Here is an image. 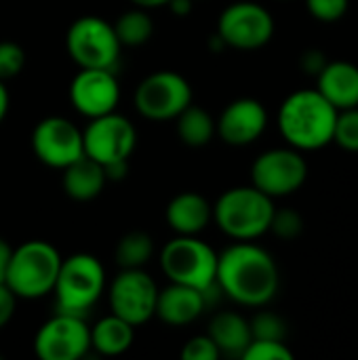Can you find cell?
<instances>
[{
	"label": "cell",
	"mask_w": 358,
	"mask_h": 360,
	"mask_svg": "<svg viewBox=\"0 0 358 360\" xmlns=\"http://www.w3.org/2000/svg\"><path fill=\"white\" fill-rule=\"evenodd\" d=\"M268 127V112L264 103L251 97L234 99L224 108L219 118L215 120V133L228 146H249L262 137Z\"/></svg>",
	"instance_id": "2e32d148"
},
{
	"label": "cell",
	"mask_w": 358,
	"mask_h": 360,
	"mask_svg": "<svg viewBox=\"0 0 358 360\" xmlns=\"http://www.w3.org/2000/svg\"><path fill=\"white\" fill-rule=\"evenodd\" d=\"M317 89L338 108L348 110L358 105V65L350 61H327L317 76Z\"/></svg>",
	"instance_id": "d6986e66"
},
{
	"label": "cell",
	"mask_w": 358,
	"mask_h": 360,
	"mask_svg": "<svg viewBox=\"0 0 358 360\" xmlns=\"http://www.w3.org/2000/svg\"><path fill=\"white\" fill-rule=\"evenodd\" d=\"M133 338H135V327L122 321L120 316L110 314L91 329V348H95L99 354L116 356V354H124L131 348Z\"/></svg>",
	"instance_id": "7402d4cb"
},
{
	"label": "cell",
	"mask_w": 358,
	"mask_h": 360,
	"mask_svg": "<svg viewBox=\"0 0 358 360\" xmlns=\"http://www.w3.org/2000/svg\"><path fill=\"white\" fill-rule=\"evenodd\" d=\"M154 255V240L150 234L135 230L127 232L114 251V259L122 270H133V268H143Z\"/></svg>",
	"instance_id": "d4e9b609"
},
{
	"label": "cell",
	"mask_w": 358,
	"mask_h": 360,
	"mask_svg": "<svg viewBox=\"0 0 358 360\" xmlns=\"http://www.w3.org/2000/svg\"><path fill=\"white\" fill-rule=\"evenodd\" d=\"M268 232L283 240H295L304 232V217L295 209H274Z\"/></svg>",
	"instance_id": "83f0119b"
},
{
	"label": "cell",
	"mask_w": 358,
	"mask_h": 360,
	"mask_svg": "<svg viewBox=\"0 0 358 360\" xmlns=\"http://www.w3.org/2000/svg\"><path fill=\"white\" fill-rule=\"evenodd\" d=\"M106 287V270L101 262L89 253H76L61 259V268L53 287L57 312L82 316L95 306Z\"/></svg>",
	"instance_id": "5b68a950"
},
{
	"label": "cell",
	"mask_w": 358,
	"mask_h": 360,
	"mask_svg": "<svg viewBox=\"0 0 358 360\" xmlns=\"http://www.w3.org/2000/svg\"><path fill=\"white\" fill-rule=\"evenodd\" d=\"M72 105L87 118H97L116 110L120 99V86L114 70L80 68L70 84Z\"/></svg>",
	"instance_id": "9a60e30c"
},
{
	"label": "cell",
	"mask_w": 358,
	"mask_h": 360,
	"mask_svg": "<svg viewBox=\"0 0 358 360\" xmlns=\"http://www.w3.org/2000/svg\"><path fill=\"white\" fill-rule=\"evenodd\" d=\"M333 141L342 150L358 152V105L357 108H348V110H340Z\"/></svg>",
	"instance_id": "4316f807"
},
{
	"label": "cell",
	"mask_w": 358,
	"mask_h": 360,
	"mask_svg": "<svg viewBox=\"0 0 358 360\" xmlns=\"http://www.w3.org/2000/svg\"><path fill=\"white\" fill-rule=\"evenodd\" d=\"M338 114L340 110L319 89H300L283 101L279 131L300 152L321 150L333 141Z\"/></svg>",
	"instance_id": "7a4b0ae2"
},
{
	"label": "cell",
	"mask_w": 358,
	"mask_h": 360,
	"mask_svg": "<svg viewBox=\"0 0 358 360\" xmlns=\"http://www.w3.org/2000/svg\"><path fill=\"white\" fill-rule=\"evenodd\" d=\"M274 198L255 186L226 190L213 205V219L219 230L234 240H255L270 230Z\"/></svg>",
	"instance_id": "3957f363"
},
{
	"label": "cell",
	"mask_w": 358,
	"mask_h": 360,
	"mask_svg": "<svg viewBox=\"0 0 358 360\" xmlns=\"http://www.w3.org/2000/svg\"><path fill=\"white\" fill-rule=\"evenodd\" d=\"M101 167H103V173H106L108 181L124 179L127 173H129V162L127 160H114V162H108V165H101Z\"/></svg>",
	"instance_id": "e575fe53"
},
{
	"label": "cell",
	"mask_w": 358,
	"mask_h": 360,
	"mask_svg": "<svg viewBox=\"0 0 358 360\" xmlns=\"http://www.w3.org/2000/svg\"><path fill=\"white\" fill-rule=\"evenodd\" d=\"M11 253H13V249L8 247V243H6L4 238H0V283H4V276H6V266H8Z\"/></svg>",
	"instance_id": "d590c367"
},
{
	"label": "cell",
	"mask_w": 358,
	"mask_h": 360,
	"mask_svg": "<svg viewBox=\"0 0 358 360\" xmlns=\"http://www.w3.org/2000/svg\"><path fill=\"white\" fill-rule=\"evenodd\" d=\"M207 310L203 291L186 285L171 283L167 289L158 291L156 297V316L173 327H184L194 323Z\"/></svg>",
	"instance_id": "e0dca14e"
},
{
	"label": "cell",
	"mask_w": 358,
	"mask_h": 360,
	"mask_svg": "<svg viewBox=\"0 0 358 360\" xmlns=\"http://www.w3.org/2000/svg\"><path fill=\"white\" fill-rule=\"evenodd\" d=\"M135 6H141V8H156V6H165L169 4V0H131Z\"/></svg>",
	"instance_id": "f35d334b"
},
{
	"label": "cell",
	"mask_w": 358,
	"mask_h": 360,
	"mask_svg": "<svg viewBox=\"0 0 358 360\" xmlns=\"http://www.w3.org/2000/svg\"><path fill=\"white\" fill-rule=\"evenodd\" d=\"M274 34V19L270 11L257 2L241 0L224 8L217 19V36L226 46L241 51H255L266 46Z\"/></svg>",
	"instance_id": "9c48e42d"
},
{
	"label": "cell",
	"mask_w": 358,
	"mask_h": 360,
	"mask_svg": "<svg viewBox=\"0 0 358 360\" xmlns=\"http://www.w3.org/2000/svg\"><path fill=\"white\" fill-rule=\"evenodd\" d=\"M249 327H251V338L253 340H276V342H285V338H287V325L274 312H257L249 321Z\"/></svg>",
	"instance_id": "484cf974"
},
{
	"label": "cell",
	"mask_w": 358,
	"mask_h": 360,
	"mask_svg": "<svg viewBox=\"0 0 358 360\" xmlns=\"http://www.w3.org/2000/svg\"><path fill=\"white\" fill-rule=\"evenodd\" d=\"M112 27H114V34H116L120 46H141L154 34L152 17L141 6H135V8L122 13L112 23Z\"/></svg>",
	"instance_id": "cb8c5ba5"
},
{
	"label": "cell",
	"mask_w": 358,
	"mask_h": 360,
	"mask_svg": "<svg viewBox=\"0 0 358 360\" xmlns=\"http://www.w3.org/2000/svg\"><path fill=\"white\" fill-rule=\"evenodd\" d=\"M245 360H293V352L285 342L276 340H251L243 352Z\"/></svg>",
	"instance_id": "f1b7e54d"
},
{
	"label": "cell",
	"mask_w": 358,
	"mask_h": 360,
	"mask_svg": "<svg viewBox=\"0 0 358 360\" xmlns=\"http://www.w3.org/2000/svg\"><path fill=\"white\" fill-rule=\"evenodd\" d=\"M175 118H177V135L181 143H186L188 148H203L215 135V120L200 105L190 103Z\"/></svg>",
	"instance_id": "603a6c76"
},
{
	"label": "cell",
	"mask_w": 358,
	"mask_h": 360,
	"mask_svg": "<svg viewBox=\"0 0 358 360\" xmlns=\"http://www.w3.org/2000/svg\"><path fill=\"white\" fill-rule=\"evenodd\" d=\"M215 283L232 302L262 308L276 297L281 274L274 257L266 249L251 240H238L217 255Z\"/></svg>",
	"instance_id": "6da1fadb"
},
{
	"label": "cell",
	"mask_w": 358,
	"mask_h": 360,
	"mask_svg": "<svg viewBox=\"0 0 358 360\" xmlns=\"http://www.w3.org/2000/svg\"><path fill=\"white\" fill-rule=\"evenodd\" d=\"M190 103V82L171 70L150 74L135 91V108L148 120H171Z\"/></svg>",
	"instance_id": "30bf717a"
},
{
	"label": "cell",
	"mask_w": 358,
	"mask_h": 360,
	"mask_svg": "<svg viewBox=\"0 0 358 360\" xmlns=\"http://www.w3.org/2000/svg\"><path fill=\"white\" fill-rule=\"evenodd\" d=\"M61 268L59 251L44 240H27L13 249L4 285L19 300H36L53 291Z\"/></svg>",
	"instance_id": "277c9868"
},
{
	"label": "cell",
	"mask_w": 358,
	"mask_h": 360,
	"mask_svg": "<svg viewBox=\"0 0 358 360\" xmlns=\"http://www.w3.org/2000/svg\"><path fill=\"white\" fill-rule=\"evenodd\" d=\"M219 350V356L243 359V352L251 344L249 321L236 312H219L213 316L207 333Z\"/></svg>",
	"instance_id": "44dd1931"
},
{
	"label": "cell",
	"mask_w": 358,
	"mask_h": 360,
	"mask_svg": "<svg viewBox=\"0 0 358 360\" xmlns=\"http://www.w3.org/2000/svg\"><path fill=\"white\" fill-rule=\"evenodd\" d=\"M25 63L23 49L13 40H0V80L15 78Z\"/></svg>",
	"instance_id": "f546056e"
},
{
	"label": "cell",
	"mask_w": 358,
	"mask_h": 360,
	"mask_svg": "<svg viewBox=\"0 0 358 360\" xmlns=\"http://www.w3.org/2000/svg\"><path fill=\"white\" fill-rule=\"evenodd\" d=\"M6 112H8V91H6L4 82L0 80V122L4 120Z\"/></svg>",
	"instance_id": "74e56055"
},
{
	"label": "cell",
	"mask_w": 358,
	"mask_h": 360,
	"mask_svg": "<svg viewBox=\"0 0 358 360\" xmlns=\"http://www.w3.org/2000/svg\"><path fill=\"white\" fill-rule=\"evenodd\" d=\"M169 6L175 15L184 17L192 11V0H169Z\"/></svg>",
	"instance_id": "8d00e7d4"
},
{
	"label": "cell",
	"mask_w": 358,
	"mask_h": 360,
	"mask_svg": "<svg viewBox=\"0 0 358 360\" xmlns=\"http://www.w3.org/2000/svg\"><path fill=\"white\" fill-rule=\"evenodd\" d=\"M169 228L179 236H198L213 219L211 202L198 192H181L167 205Z\"/></svg>",
	"instance_id": "ac0fdd59"
},
{
	"label": "cell",
	"mask_w": 358,
	"mask_h": 360,
	"mask_svg": "<svg viewBox=\"0 0 358 360\" xmlns=\"http://www.w3.org/2000/svg\"><path fill=\"white\" fill-rule=\"evenodd\" d=\"M84 154L99 165L114 160H129L137 143V131L133 122L116 112L91 118L82 131Z\"/></svg>",
	"instance_id": "8fae6325"
},
{
	"label": "cell",
	"mask_w": 358,
	"mask_h": 360,
	"mask_svg": "<svg viewBox=\"0 0 358 360\" xmlns=\"http://www.w3.org/2000/svg\"><path fill=\"white\" fill-rule=\"evenodd\" d=\"M348 4L350 0H306L308 13L325 23L340 21L348 13Z\"/></svg>",
	"instance_id": "4dcf8cb0"
},
{
	"label": "cell",
	"mask_w": 358,
	"mask_h": 360,
	"mask_svg": "<svg viewBox=\"0 0 358 360\" xmlns=\"http://www.w3.org/2000/svg\"><path fill=\"white\" fill-rule=\"evenodd\" d=\"M91 348V329L82 316L55 312L36 333L34 350L42 360H78Z\"/></svg>",
	"instance_id": "7c38bea8"
},
{
	"label": "cell",
	"mask_w": 358,
	"mask_h": 360,
	"mask_svg": "<svg viewBox=\"0 0 358 360\" xmlns=\"http://www.w3.org/2000/svg\"><path fill=\"white\" fill-rule=\"evenodd\" d=\"M32 150L46 167L65 169L84 156L82 131L63 116H49L36 124L32 133Z\"/></svg>",
	"instance_id": "5bb4252c"
},
{
	"label": "cell",
	"mask_w": 358,
	"mask_h": 360,
	"mask_svg": "<svg viewBox=\"0 0 358 360\" xmlns=\"http://www.w3.org/2000/svg\"><path fill=\"white\" fill-rule=\"evenodd\" d=\"M61 171H63V177H61L63 192L78 202H87V200L97 198L101 194L106 181H108L103 167L97 160L89 158L87 154Z\"/></svg>",
	"instance_id": "ffe728a7"
},
{
	"label": "cell",
	"mask_w": 358,
	"mask_h": 360,
	"mask_svg": "<svg viewBox=\"0 0 358 360\" xmlns=\"http://www.w3.org/2000/svg\"><path fill=\"white\" fill-rule=\"evenodd\" d=\"M181 359L184 360H217L219 359V350L213 344V340L209 335H196L190 342H186L184 350H181Z\"/></svg>",
	"instance_id": "1f68e13d"
},
{
	"label": "cell",
	"mask_w": 358,
	"mask_h": 360,
	"mask_svg": "<svg viewBox=\"0 0 358 360\" xmlns=\"http://www.w3.org/2000/svg\"><path fill=\"white\" fill-rule=\"evenodd\" d=\"M300 65H302V70H306L310 76H319V74L323 72V68L327 65V59H325V55H323L319 49H310V51H306V53L302 55Z\"/></svg>",
	"instance_id": "d6a6232c"
},
{
	"label": "cell",
	"mask_w": 358,
	"mask_h": 360,
	"mask_svg": "<svg viewBox=\"0 0 358 360\" xmlns=\"http://www.w3.org/2000/svg\"><path fill=\"white\" fill-rule=\"evenodd\" d=\"M0 360H2V359H0Z\"/></svg>",
	"instance_id": "ab89813d"
},
{
	"label": "cell",
	"mask_w": 358,
	"mask_h": 360,
	"mask_svg": "<svg viewBox=\"0 0 358 360\" xmlns=\"http://www.w3.org/2000/svg\"><path fill=\"white\" fill-rule=\"evenodd\" d=\"M160 270L171 283L198 291L215 285L217 253L198 236H175L160 249Z\"/></svg>",
	"instance_id": "8992f818"
},
{
	"label": "cell",
	"mask_w": 358,
	"mask_h": 360,
	"mask_svg": "<svg viewBox=\"0 0 358 360\" xmlns=\"http://www.w3.org/2000/svg\"><path fill=\"white\" fill-rule=\"evenodd\" d=\"M158 287L141 268L122 270L110 287L112 314L139 327L148 323L156 312Z\"/></svg>",
	"instance_id": "4fadbf2b"
},
{
	"label": "cell",
	"mask_w": 358,
	"mask_h": 360,
	"mask_svg": "<svg viewBox=\"0 0 358 360\" xmlns=\"http://www.w3.org/2000/svg\"><path fill=\"white\" fill-rule=\"evenodd\" d=\"M308 177V162L295 148H274L262 152L251 167V186L270 198L298 192Z\"/></svg>",
	"instance_id": "ba28073f"
},
{
	"label": "cell",
	"mask_w": 358,
	"mask_h": 360,
	"mask_svg": "<svg viewBox=\"0 0 358 360\" xmlns=\"http://www.w3.org/2000/svg\"><path fill=\"white\" fill-rule=\"evenodd\" d=\"M65 46L70 57L80 68L99 70H114L122 49L114 34L112 23L95 15L80 17L70 25Z\"/></svg>",
	"instance_id": "52a82bcc"
},
{
	"label": "cell",
	"mask_w": 358,
	"mask_h": 360,
	"mask_svg": "<svg viewBox=\"0 0 358 360\" xmlns=\"http://www.w3.org/2000/svg\"><path fill=\"white\" fill-rule=\"evenodd\" d=\"M15 302H17V295L4 283H0V329L6 327V323L13 319Z\"/></svg>",
	"instance_id": "836d02e7"
}]
</instances>
